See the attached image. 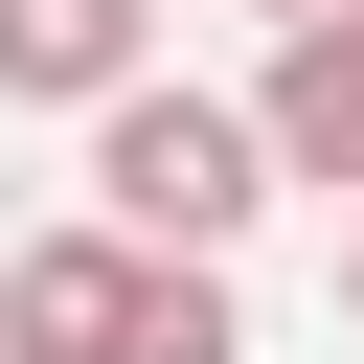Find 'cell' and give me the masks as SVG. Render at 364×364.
I'll return each mask as SVG.
<instances>
[{
    "label": "cell",
    "mask_w": 364,
    "mask_h": 364,
    "mask_svg": "<svg viewBox=\"0 0 364 364\" xmlns=\"http://www.w3.org/2000/svg\"><path fill=\"white\" fill-rule=\"evenodd\" d=\"M250 205H273V114H250V91H182V68H159V91L91 114V228H136L159 273H228Z\"/></svg>",
    "instance_id": "cell-1"
},
{
    "label": "cell",
    "mask_w": 364,
    "mask_h": 364,
    "mask_svg": "<svg viewBox=\"0 0 364 364\" xmlns=\"http://www.w3.org/2000/svg\"><path fill=\"white\" fill-rule=\"evenodd\" d=\"M136 318H159V250H136V228L0 250V364H136Z\"/></svg>",
    "instance_id": "cell-2"
},
{
    "label": "cell",
    "mask_w": 364,
    "mask_h": 364,
    "mask_svg": "<svg viewBox=\"0 0 364 364\" xmlns=\"http://www.w3.org/2000/svg\"><path fill=\"white\" fill-rule=\"evenodd\" d=\"M159 91V0H0V114H114Z\"/></svg>",
    "instance_id": "cell-3"
},
{
    "label": "cell",
    "mask_w": 364,
    "mask_h": 364,
    "mask_svg": "<svg viewBox=\"0 0 364 364\" xmlns=\"http://www.w3.org/2000/svg\"><path fill=\"white\" fill-rule=\"evenodd\" d=\"M250 114H273V182H341V205H364V23L273 46V91H250Z\"/></svg>",
    "instance_id": "cell-4"
},
{
    "label": "cell",
    "mask_w": 364,
    "mask_h": 364,
    "mask_svg": "<svg viewBox=\"0 0 364 364\" xmlns=\"http://www.w3.org/2000/svg\"><path fill=\"white\" fill-rule=\"evenodd\" d=\"M136 364H250V318H228V273H159V318H136Z\"/></svg>",
    "instance_id": "cell-5"
},
{
    "label": "cell",
    "mask_w": 364,
    "mask_h": 364,
    "mask_svg": "<svg viewBox=\"0 0 364 364\" xmlns=\"http://www.w3.org/2000/svg\"><path fill=\"white\" fill-rule=\"evenodd\" d=\"M250 23H273V46H318V23H364V0H250Z\"/></svg>",
    "instance_id": "cell-6"
},
{
    "label": "cell",
    "mask_w": 364,
    "mask_h": 364,
    "mask_svg": "<svg viewBox=\"0 0 364 364\" xmlns=\"http://www.w3.org/2000/svg\"><path fill=\"white\" fill-rule=\"evenodd\" d=\"M341 341H364V205H341Z\"/></svg>",
    "instance_id": "cell-7"
}]
</instances>
